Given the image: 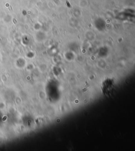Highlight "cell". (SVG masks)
<instances>
[{"label":"cell","mask_w":135,"mask_h":151,"mask_svg":"<svg viewBox=\"0 0 135 151\" xmlns=\"http://www.w3.org/2000/svg\"><path fill=\"white\" fill-rule=\"evenodd\" d=\"M115 90V85L113 79L108 78L103 81L101 85V91L104 95L110 97L114 93Z\"/></svg>","instance_id":"obj_1"}]
</instances>
